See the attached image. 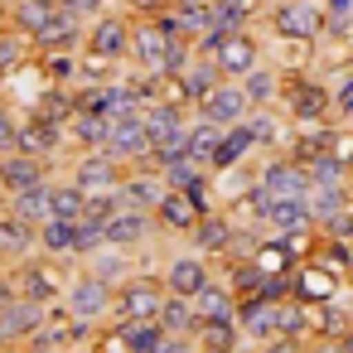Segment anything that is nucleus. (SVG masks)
Masks as SVG:
<instances>
[{"label": "nucleus", "mask_w": 353, "mask_h": 353, "mask_svg": "<svg viewBox=\"0 0 353 353\" xmlns=\"http://www.w3.org/2000/svg\"><path fill=\"white\" fill-rule=\"evenodd\" d=\"M63 305H68L73 319L97 324V319H107V314L117 310V285L102 281L92 266H83V271H73V276L63 281Z\"/></svg>", "instance_id": "nucleus-1"}, {"label": "nucleus", "mask_w": 353, "mask_h": 353, "mask_svg": "<svg viewBox=\"0 0 353 353\" xmlns=\"http://www.w3.org/2000/svg\"><path fill=\"white\" fill-rule=\"evenodd\" d=\"M131 20L126 15H97V20H88V39H83V54H92V59H102V63H121V59H131Z\"/></svg>", "instance_id": "nucleus-2"}, {"label": "nucleus", "mask_w": 353, "mask_h": 353, "mask_svg": "<svg viewBox=\"0 0 353 353\" xmlns=\"http://www.w3.org/2000/svg\"><path fill=\"white\" fill-rule=\"evenodd\" d=\"M68 179L83 184L88 194H107V189H121L126 170H121V160L107 145H92V150H78V160L68 165Z\"/></svg>", "instance_id": "nucleus-3"}, {"label": "nucleus", "mask_w": 353, "mask_h": 353, "mask_svg": "<svg viewBox=\"0 0 353 353\" xmlns=\"http://www.w3.org/2000/svg\"><path fill=\"white\" fill-rule=\"evenodd\" d=\"M174 49H179V34H170L160 20H145V25L131 30V59H136V68H145V73H170Z\"/></svg>", "instance_id": "nucleus-4"}, {"label": "nucleus", "mask_w": 353, "mask_h": 353, "mask_svg": "<svg viewBox=\"0 0 353 353\" xmlns=\"http://www.w3.org/2000/svg\"><path fill=\"white\" fill-rule=\"evenodd\" d=\"M145 131H150L155 155L189 150V121H184V112L174 102H145Z\"/></svg>", "instance_id": "nucleus-5"}, {"label": "nucleus", "mask_w": 353, "mask_h": 353, "mask_svg": "<svg viewBox=\"0 0 353 353\" xmlns=\"http://www.w3.org/2000/svg\"><path fill=\"white\" fill-rule=\"evenodd\" d=\"M165 285L160 281H145V276H126L117 285V319H160V305H165Z\"/></svg>", "instance_id": "nucleus-6"}, {"label": "nucleus", "mask_w": 353, "mask_h": 353, "mask_svg": "<svg viewBox=\"0 0 353 353\" xmlns=\"http://www.w3.org/2000/svg\"><path fill=\"white\" fill-rule=\"evenodd\" d=\"M44 179H54V160H49V155L20 150V145L0 155V189H6V194L34 189V184H44Z\"/></svg>", "instance_id": "nucleus-7"}, {"label": "nucleus", "mask_w": 353, "mask_h": 353, "mask_svg": "<svg viewBox=\"0 0 353 353\" xmlns=\"http://www.w3.org/2000/svg\"><path fill=\"white\" fill-rule=\"evenodd\" d=\"M15 271V285H20V295H34V300H44V305H54L59 295H63V276H59V261L54 256H44V252H34V256H25V261H15L10 266Z\"/></svg>", "instance_id": "nucleus-8"}, {"label": "nucleus", "mask_w": 353, "mask_h": 353, "mask_svg": "<svg viewBox=\"0 0 353 353\" xmlns=\"http://www.w3.org/2000/svg\"><path fill=\"white\" fill-rule=\"evenodd\" d=\"M107 150H112V155H117L121 165L155 155V145H150V131H145V112H126V117H112V131H107Z\"/></svg>", "instance_id": "nucleus-9"}, {"label": "nucleus", "mask_w": 353, "mask_h": 353, "mask_svg": "<svg viewBox=\"0 0 353 353\" xmlns=\"http://www.w3.org/2000/svg\"><path fill=\"white\" fill-rule=\"evenodd\" d=\"M44 319H49V305L34 295H15L10 305H0V329H6L10 343H30Z\"/></svg>", "instance_id": "nucleus-10"}, {"label": "nucleus", "mask_w": 353, "mask_h": 353, "mask_svg": "<svg viewBox=\"0 0 353 353\" xmlns=\"http://www.w3.org/2000/svg\"><path fill=\"white\" fill-rule=\"evenodd\" d=\"M83 39H88V20L73 15L68 6H59V10L49 15V25L34 34V54H49V49H83Z\"/></svg>", "instance_id": "nucleus-11"}, {"label": "nucleus", "mask_w": 353, "mask_h": 353, "mask_svg": "<svg viewBox=\"0 0 353 353\" xmlns=\"http://www.w3.org/2000/svg\"><path fill=\"white\" fill-rule=\"evenodd\" d=\"M199 112H203L208 121H218V126H232V121H247L252 97H247V88H242V83H218V88L199 102Z\"/></svg>", "instance_id": "nucleus-12"}, {"label": "nucleus", "mask_w": 353, "mask_h": 353, "mask_svg": "<svg viewBox=\"0 0 353 353\" xmlns=\"http://www.w3.org/2000/svg\"><path fill=\"white\" fill-rule=\"evenodd\" d=\"M34 252H39V228L25 223V218H15V213L6 208V213H0V261L15 266V261H25V256H34Z\"/></svg>", "instance_id": "nucleus-13"}, {"label": "nucleus", "mask_w": 353, "mask_h": 353, "mask_svg": "<svg viewBox=\"0 0 353 353\" xmlns=\"http://www.w3.org/2000/svg\"><path fill=\"white\" fill-rule=\"evenodd\" d=\"M150 228H155V213H145V208H117V213L107 218V247L136 252V247L150 237Z\"/></svg>", "instance_id": "nucleus-14"}, {"label": "nucleus", "mask_w": 353, "mask_h": 353, "mask_svg": "<svg viewBox=\"0 0 353 353\" xmlns=\"http://www.w3.org/2000/svg\"><path fill=\"white\" fill-rule=\"evenodd\" d=\"M276 34L285 39H314L319 25H324V10L314 6V0H285V6H276Z\"/></svg>", "instance_id": "nucleus-15"}, {"label": "nucleus", "mask_w": 353, "mask_h": 353, "mask_svg": "<svg viewBox=\"0 0 353 353\" xmlns=\"http://www.w3.org/2000/svg\"><path fill=\"white\" fill-rule=\"evenodd\" d=\"M213 63H218L223 78H247V73L261 63V54H256V44H252L242 30H232V34H223V44L213 49Z\"/></svg>", "instance_id": "nucleus-16"}, {"label": "nucleus", "mask_w": 353, "mask_h": 353, "mask_svg": "<svg viewBox=\"0 0 353 353\" xmlns=\"http://www.w3.org/2000/svg\"><path fill=\"white\" fill-rule=\"evenodd\" d=\"M261 184H266L271 199H310V189H314L305 165H281V160L261 170Z\"/></svg>", "instance_id": "nucleus-17"}, {"label": "nucleus", "mask_w": 353, "mask_h": 353, "mask_svg": "<svg viewBox=\"0 0 353 353\" xmlns=\"http://www.w3.org/2000/svg\"><path fill=\"white\" fill-rule=\"evenodd\" d=\"M165 174L160 170H136V174H126L121 179V199H126V208H145V213H155L160 208V199H165Z\"/></svg>", "instance_id": "nucleus-18"}, {"label": "nucleus", "mask_w": 353, "mask_h": 353, "mask_svg": "<svg viewBox=\"0 0 353 353\" xmlns=\"http://www.w3.org/2000/svg\"><path fill=\"white\" fill-rule=\"evenodd\" d=\"M155 218H160L165 228H174V232H189V228H199V218H203V203H199L189 189H165V199H160Z\"/></svg>", "instance_id": "nucleus-19"}, {"label": "nucleus", "mask_w": 353, "mask_h": 353, "mask_svg": "<svg viewBox=\"0 0 353 353\" xmlns=\"http://www.w3.org/2000/svg\"><path fill=\"white\" fill-rule=\"evenodd\" d=\"M39 252L54 261H78V223H68V218L39 223Z\"/></svg>", "instance_id": "nucleus-20"}, {"label": "nucleus", "mask_w": 353, "mask_h": 353, "mask_svg": "<svg viewBox=\"0 0 353 353\" xmlns=\"http://www.w3.org/2000/svg\"><path fill=\"white\" fill-rule=\"evenodd\" d=\"M165 343L160 319H117V348L121 353H155Z\"/></svg>", "instance_id": "nucleus-21"}, {"label": "nucleus", "mask_w": 353, "mask_h": 353, "mask_svg": "<svg viewBox=\"0 0 353 353\" xmlns=\"http://www.w3.org/2000/svg\"><path fill=\"white\" fill-rule=\"evenodd\" d=\"M54 10H59V0H6V25L34 39V34L49 25Z\"/></svg>", "instance_id": "nucleus-22"}, {"label": "nucleus", "mask_w": 353, "mask_h": 353, "mask_svg": "<svg viewBox=\"0 0 353 353\" xmlns=\"http://www.w3.org/2000/svg\"><path fill=\"white\" fill-rule=\"evenodd\" d=\"M10 213L15 218H25V223H49L54 218V179H44V184H34V189H20V194H10Z\"/></svg>", "instance_id": "nucleus-23"}, {"label": "nucleus", "mask_w": 353, "mask_h": 353, "mask_svg": "<svg viewBox=\"0 0 353 353\" xmlns=\"http://www.w3.org/2000/svg\"><path fill=\"white\" fill-rule=\"evenodd\" d=\"M208 281H213V276H208V266H203L199 256H179V261L165 266V290H170V295H189V300H194Z\"/></svg>", "instance_id": "nucleus-24"}, {"label": "nucleus", "mask_w": 353, "mask_h": 353, "mask_svg": "<svg viewBox=\"0 0 353 353\" xmlns=\"http://www.w3.org/2000/svg\"><path fill=\"white\" fill-rule=\"evenodd\" d=\"M271 228H281V232H305L310 223H314V208H310V199H271L266 203V213H261Z\"/></svg>", "instance_id": "nucleus-25"}, {"label": "nucleus", "mask_w": 353, "mask_h": 353, "mask_svg": "<svg viewBox=\"0 0 353 353\" xmlns=\"http://www.w3.org/2000/svg\"><path fill=\"white\" fill-rule=\"evenodd\" d=\"M107 131H112V117H107V112H88V107H78L73 121H68V141H73L78 150L107 145Z\"/></svg>", "instance_id": "nucleus-26"}, {"label": "nucleus", "mask_w": 353, "mask_h": 353, "mask_svg": "<svg viewBox=\"0 0 353 353\" xmlns=\"http://www.w3.org/2000/svg\"><path fill=\"white\" fill-rule=\"evenodd\" d=\"M160 160V174L170 189H203V160H194L189 150H174V155H155Z\"/></svg>", "instance_id": "nucleus-27"}, {"label": "nucleus", "mask_w": 353, "mask_h": 353, "mask_svg": "<svg viewBox=\"0 0 353 353\" xmlns=\"http://www.w3.org/2000/svg\"><path fill=\"white\" fill-rule=\"evenodd\" d=\"M194 314H199V324H213V319H237V300H232V290H228V285L208 281V285L194 295Z\"/></svg>", "instance_id": "nucleus-28"}, {"label": "nucleus", "mask_w": 353, "mask_h": 353, "mask_svg": "<svg viewBox=\"0 0 353 353\" xmlns=\"http://www.w3.org/2000/svg\"><path fill=\"white\" fill-rule=\"evenodd\" d=\"M256 145V131L247 126V121H232L228 131H223V141H218V150H213V170H232L247 150Z\"/></svg>", "instance_id": "nucleus-29"}, {"label": "nucleus", "mask_w": 353, "mask_h": 353, "mask_svg": "<svg viewBox=\"0 0 353 353\" xmlns=\"http://www.w3.org/2000/svg\"><path fill=\"white\" fill-rule=\"evenodd\" d=\"M160 329L165 334H199V314H194V300L189 295H165V305H160Z\"/></svg>", "instance_id": "nucleus-30"}, {"label": "nucleus", "mask_w": 353, "mask_h": 353, "mask_svg": "<svg viewBox=\"0 0 353 353\" xmlns=\"http://www.w3.org/2000/svg\"><path fill=\"white\" fill-rule=\"evenodd\" d=\"M30 59H34V39L6 25V30H0V78L15 73V68H25Z\"/></svg>", "instance_id": "nucleus-31"}, {"label": "nucleus", "mask_w": 353, "mask_h": 353, "mask_svg": "<svg viewBox=\"0 0 353 353\" xmlns=\"http://www.w3.org/2000/svg\"><path fill=\"white\" fill-rule=\"evenodd\" d=\"M83 213H88V189H83V184H73L68 174H63V179H54V218L78 223Z\"/></svg>", "instance_id": "nucleus-32"}, {"label": "nucleus", "mask_w": 353, "mask_h": 353, "mask_svg": "<svg viewBox=\"0 0 353 353\" xmlns=\"http://www.w3.org/2000/svg\"><path fill=\"white\" fill-rule=\"evenodd\" d=\"M218 83H223V73H218V63H213V59H208V63H194V68H184V73H179V88H184V97H194V102H203Z\"/></svg>", "instance_id": "nucleus-33"}, {"label": "nucleus", "mask_w": 353, "mask_h": 353, "mask_svg": "<svg viewBox=\"0 0 353 353\" xmlns=\"http://www.w3.org/2000/svg\"><path fill=\"white\" fill-rule=\"evenodd\" d=\"M223 131H228V126H218V121H208V117H203V121H194V126H189V155H194V160H203V165H213V150H218Z\"/></svg>", "instance_id": "nucleus-34"}, {"label": "nucleus", "mask_w": 353, "mask_h": 353, "mask_svg": "<svg viewBox=\"0 0 353 353\" xmlns=\"http://www.w3.org/2000/svg\"><path fill=\"white\" fill-rule=\"evenodd\" d=\"M247 10H252V0H213V30H223V34L242 30Z\"/></svg>", "instance_id": "nucleus-35"}, {"label": "nucleus", "mask_w": 353, "mask_h": 353, "mask_svg": "<svg viewBox=\"0 0 353 353\" xmlns=\"http://www.w3.org/2000/svg\"><path fill=\"white\" fill-rule=\"evenodd\" d=\"M242 88H247V97H252V107H266L271 97H276V73H266L261 63L242 78Z\"/></svg>", "instance_id": "nucleus-36"}, {"label": "nucleus", "mask_w": 353, "mask_h": 353, "mask_svg": "<svg viewBox=\"0 0 353 353\" xmlns=\"http://www.w3.org/2000/svg\"><path fill=\"white\" fill-rule=\"evenodd\" d=\"M228 237H232V228H228V218H199V247H208V252H223L228 247Z\"/></svg>", "instance_id": "nucleus-37"}, {"label": "nucleus", "mask_w": 353, "mask_h": 353, "mask_svg": "<svg viewBox=\"0 0 353 353\" xmlns=\"http://www.w3.org/2000/svg\"><path fill=\"white\" fill-rule=\"evenodd\" d=\"M15 131H20V107L0 97V155L15 150Z\"/></svg>", "instance_id": "nucleus-38"}, {"label": "nucleus", "mask_w": 353, "mask_h": 353, "mask_svg": "<svg viewBox=\"0 0 353 353\" xmlns=\"http://www.w3.org/2000/svg\"><path fill=\"white\" fill-rule=\"evenodd\" d=\"M300 295L305 300H329L334 295V276L329 271H305L300 276Z\"/></svg>", "instance_id": "nucleus-39"}, {"label": "nucleus", "mask_w": 353, "mask_h": 353, "mask_svg": "<svg viewBox=\"0 0 353 353\" xmlns=\"http://www.w3.org/2000/svg\"><path fill=\"white\" fill-rule=\"evenodd\" d=\"M310 179H314V184H343V165H339L334 155H314V160H310Z\"/></svg>", "instance_id": "nucleus-40"}, {"label": "nucleus", "mask_w": 353, "mask_h": 353, "mask_svg": "<svg viewBox=\"0 0 353 353\" xmlns=\"http://www.w3.org/2000/svg\"><path fill=\"white\" fill-rule=\"evenodd\" d=\"M155 353H203V348H199L189 334H165V343H160Z\"/></svg>", "instance_id": "nucleus-41"}, {"label": "nucleus", "mask_w": 353, "mask_h": 353, "mask_svg": "<svg viewBox=\"0 0 353 353\" xmlns=\"http://www.w3.org/2000/svg\"><path fill=\"white\" fill-rule=\"evenodd\" d=\"M63 6H68L73 15H83V20H97V15L107 10V0H63Z\"/></svg>", "instance_id": "nucleus-42"}, {"label": "nucleus", "mask_w": 353, "mask_h": 353, "mask_svg": "<svg viewBox=\"0 0 353 353\" xmlns=\"http://www.w3.org/2000/svg\"><path fill=\"white\" fill-rule=\"evenodd\" d=\"M261 353H300V348H295V339H290V334H271Z\"/></svg>", "instance_id": "nucleus-43"}, {"label": "nucleus", "mask_w": 353, "mask_h": 353, "mask_svg": "<svg viewBox=\"0 0 353 353\" xmlns=\"http://www.w3.org/2000/svg\"><path fill=\"white\" fill-rule=\"evenodd\" d=\"M348 15H353V0H329V20L334 25H348Z\"/></svg>", "instance_id": "nucleus-44"}, {"label": "nucleus", "mask_w": 353, "mask_h": 353, "mask_svg": "<svg viewBox=\"0 0 353 353\" xmlns=\"http://www.w3.org/2000/svg\"><path fill=\"white\" fill-rule=\"evenodd\" d=\"M339 107H343V112H353V83H343V92H339Z\"/></svg>", "instance_id": "nucleus-45"}, {"label": "nucleus", "mask_w": 353, "mask_h": 353, "mask_svg": "<svg viewBox=\"0 0 353 353\" xmlns=\"http://www.w3.org/2000/svg\"><path fill=\"white\" fill-rule=\"evenodd\" d=\"M343 353H353V334H348V339H343Z\"/></svg>", "instance_id": "nucleus-46"}, {"label": "nucleus", "mask_w": 353, "mask_h": 353, "mask_svg": "<svg viewBox=\"0 0 353 353\" xmlns=\"http://www.w3.org/2000/svg\"><path fill=\"white\" fill-rule=\"evenodd\" d=\"M0 348H10V339H6V329H0Z\"/></svg>", "instance_id": "nucleus-47"}, {"label": "nucleus", "mask_w": 353, "mask_h": 353, "mask_svg": "<svg viewBox=\"0 0 353 353\" xmlns=\"http://www.w3.org/2000/svg\"><path fill=\"white\" fill-rule=\"evenodd\" d=\"M0 30H6V15H0Z\"/></svg>", "instance_id": "nucleus-48"}, {"label": "nucleus", "mask_w": 353, "mask_h": 353, "mask_svg": "<svg viewBox=\"0 0 353 353\" xmlns=\"http://www.w3.org/2000/svg\"><path fill=\"white\" fill-rule=\"evenodd\" d=\"M203 353H213V348H203Z\"/></svg>", "instance_id": "nucleus-49"}]
</instances>
